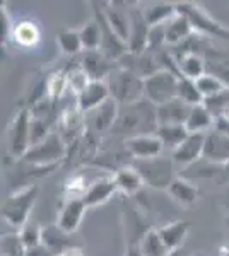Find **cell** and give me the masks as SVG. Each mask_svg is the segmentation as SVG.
I'll return each mask as SVG.
<instances>
[{
    "instance_id": "cell-27",
    "label": "cell",
    "mask_w": 229,
    "mask_h": 256,
    "mask_svg": "<svg viewBox=\"0 0 229 256\" xmlns=\"http://www.w3.org/2000/svg\"><path fill=\"white\" fill-rule=\"evenodd\" d=\"M188 230H190V224L186 220L169 222V224L162 227H157V232H159L162 242H164L169 251L181 250L183 241L188 236Z\"/></svg>"
},
{
    "instance_id": "cell-9",
    "label": "cell",
    "mask_w": 229,
    "mask_h": 256,
    "mask_svg": "<svg viewBox=\"0 0 229 256\" xmlns=\"http://www.w3.org/2000/svg\"><path fill=\"white\" fill-rule=\"evenodd\" d=\"M31 110L23 108L18 111V114L12 120L9 126V152L14 158H21L31 147L29 144V134H31Z\"/></svg>"
},
{
    "instance_id": "cell-43",
    "label": "cell",
    "mask_w": 229,
    "mask_h": 256,
    "mask_svg": "<svg viewBox=\"0 0 229 256\" xmlns=\"http://www.w3.org/2000/svg\"><path fill=\"white\" fill-rule=\"evenodd\" d=\"M52 132H53L52 130V123H50L48 120L33 116V120H31V134H29V144H31V147L36 146V144H40V142H43V140L47 138Z\"/></svg>"
},
{
    "instance_id": "cell-49",
    "label": "cell",
    "mask_w": 229,
    "mask_h": 256,
    "mask_svg": "<svg viewBox=\"0 0 229 256\" xmlns=\"http://www.w3.org/2000/svg\"><path fill=\"white\" fill-rule=\"evenodd\" d=\"M60 256H84V253H82L81 248H70V250H67L65 253H62Z\"/></svg>"
},
{
    "instance_id": "cell-11",
    "label": "cell",
    "mask_w": 229,
    "mask_h": 256,
    "mask_svg": "<svg viewBox=\"0 0 229 256\" xmlns=\"http://www.w3.org/2000/svg\"><path fill=\"white\" fill-rule=\"evenodd\" d=\"M120 113V104L115 99H108L106 102H103L99 108L86 114V126L87 130H91L96 135H101L105 132H111L118 120Z\"/></svg>"
},
{
    "instance_id": "cell-6",
    "label": "cell",
    "mask_w": 229,
    "mask_h": 256,
    "mask_svg": "<svg viewBox=\"0 0 229 256\" xmlns=\"http://www.w3.org/2000/svg\"><path fill=\"white\" fill-rule=\"evenodd\" d=\"M180 77L169 70H159L144 80V98L154 106H161L178 98Z\"/></svg>"
},
{
    "instance_id": "cell-50",
    "label": "cell",
    "mask_w": 229,
    "mask_h": 256,
    "mask_svg": "<svg viewBox=\"0 0 229 256\" xmlns=\"http://www.w3.org/2000/svg\"><path fill=\"white\" fill-rule=\"evenodd\" d=\"M224 176H226V180L229 181V162L224 166Z\"/></svg>"
},
{
    "instance_id": "cell-38",
    "label": "cell",
    "mask_w": 229,
    "mask_h": 256,
    "mask_svg": "<svg viewBox=\"0 0 229 256\" xmlns=\"http://www.w3.org/2000/svg\"><path fill=\"white\" fill-rule=\"evenodd\" d=\"M65 90H69L67 70H58L47 79V98L52 102L58 101L65 94Z\"/></svg>"
},
{
    "instance_id": "cell-47",
    "label": "cell",
    "mask_w": 229,
    "mask_h": 256,
    "mask_svg": "<svg viewBox=\"0 0 229 256\" xmlns=\"http://www.w3.org/2000/svg\"><path fill=\"white\" fill-rule=\"evenodd\" d=\"M26 256H55L50 250H47L43 244L36 246V248H29L26 251Z\"/></svg>"
},
{
    "instance_id": "cell-36",
    "label": "cell",
    "mask_w": 229,
    "mask_h": 256,
    "mask_svg": "<svg viewBox=\"0 0 229 256\" xmlns=\"http://www.w3.org/2000/svg\"><path fill=\"white\" fill-rule=\"evenodd\" d=\"M57 43L64 55L77 56L84 52L81 36H79V31L76 30H62L57 36Z\"/></svg>"
},
{
    "instance_id": "cell-20",
    "label": "cell",
    "mask_w": 229,
    "mask_h": 256,
    "mask_svg": "<svg viewBox=\"0 0 229 256\" xmlns=\"http://www.w3.org/2000/svg\"><path fill=\"white\" fill-rule=\"evenodd\" d=\"M191 106L181 101L180 98L168 101L161 106H156L157 126L159 125H185L190 116Z\"/></svg>"
},
{
    "instance_id": "cell-13",
    "label": "cell",
    "mask_w": 229,
    "mask_h": 256,
    "mask_svg": "<svg viewBox=\"0 0 229 256\" xmlns=\"http://www.w3.org/2000/svg\"><path fill=\"white\" fill-rule=\"evenodd\" d=\"M202 159L217 164V166H226L229 162V134L220 132L217 128L205 134Z\"/></svg>"
},
{
    "instance_id": "cell-32",
    "label": "cell",
    "mask_w": 229,
    "mask_h": 256,
    "mask_svg": "<svg viewBox=\"0 0 229 256\" xmlns=\"http://www.w3.org/2000/svg\"><path fill=\"white\" fill-rule=\"evenodd\" d=\"M156 135L161 138L164 150L174 152L188 138L190 132L186 130L185 125H159L156 130Z\"/></svg>"
},
{
    "instance_id": "cell-3",
    "label": "cell",
    "mask_w": 229,
    "mask_h": 256,
    "mask_svg": "<svg viewBox=\"0 0 229 256\" xmlns=\"http://www.w3.org/2000/svg\"><path fill=\"white\" fill-rule=\"evenodd\" d=\"M40 195L38 184H26L18 192H14L6 200L2 207V217L9 226L16 227V229H23L28 226V218L31 210L35 208V204Z\"/></svg>"
},
{
    "instance_id": "cell-46",
    "label": "cell",
    "mask_w": 229,
    "mask_h": 256,
    "mask_svg": "<svg viewBox=\"0 0 229 256\" xmlns=\"http://www.w3.org/2000/svg\"><path fill=\"white\" fill-rule=\"evenodd\" d=\"M207 72L217 76L219 79L229 88V65L227 64H219L217 65V64H210V62H207Z\"/></svg>"
},
{
    "instance_id": "cell-37",
    "label": "cell",
    "mask_w": 229,
    "mask_h": 256,
    "mask_svg": "<svg viewBox=\"0 0 229 256\" xmlns=\"http://www.w3.org/2000/svg\"><path fill=\"white\" fill-rule=\"evenodd\" d=\"M195 86H197L198 92L202 94L203 101L209 98H214L215 94H219L220 90H224L227 88L217 76H214V74H210V72H207V74H203L202 77H198V79L195 80Z\"/></svg>"
},
{
    "instance_id": "cell-31",
    "label": "cell",
    "mask_w": 229,
    "mask_h": 256,
    "mask_svg": "<svg viewBox=\"0 0 229 256\" xmlns=\"http://www.w3.org/2000/svg\"><path fill=\"white\" fill-rule=\"evenodd\" d=\"M84 171L86 169H77L76 172H72L64 181V195L67 198H82L87 193L91 184L99 178V176H89Z\"/></svg>"
},
{
    "instance_id": "cell-51",
    "label": "cell",
    "mask_w": 229,
    "mask_h": 256,
    "mask_svg": "<svg viewBox=\"0 0 229 256\" xmlns=\"http://www.w3.org/2000/svg\"><path fill=\"white\" fill-rule=\"evenodd\" d=\"M224 222H226V226H227V229H229V212L226 214V217H224Z\"/></svg>"
},
{
    "instance_id": "cell-26",
    "label": "cell",
    "mask_w": 229,
    "mask_h": 256,
    "mask_svg": "<svg viewBox=\"0 0 229 256\" xmlns=\"http://www.w3.org/2000/svg\"><path fill=\"white\" fill-rule=\"evenodd\" d=\"M195 34V30L191 26L188 18L183 14H176L174 18L166 24V46H176V44L185 43L186 40Z\"/></svg>"
},
{
    "instance_id": "cell-18",
    "label": "cell",
    "mask_w": 229,
    "mask_h": 256,
    "mask_svg": "<svg viewBox=\"0 0 229 256\" xmlns=\"http://www.w3.org/2000/svg\"><path fill=\"white\" fill-rule=\"evenodd\" d=\"M110 89H108L106 80H91L87 84V88L82 90L81 94L76 98V106L82 111L84 114L91 113L96 108L106 102L110 99Z\"/></svg>"
},
{
    "instance_id": "cell-44",
    "label": "cell",
    "mask_w": 229,
    "mask_h": 256,
    "mask_svg": "<svg viewBox=\"0 0 229 256\" xmlns=\"http://www.w3.org/2000/svg\"><path fill=\"white\" fill-rule=\"evenodd\" d=\"M21 239H23L24 246L28 248H36L41 244V226L38 224H28L19 230Z\"/></svg>"
},
{
    "instance_id": "cell-15",
    "label": "cell",
    "mask_w": 229,
    "mask_h": 256,
    "mask_svg": "<svg viewBox=\"0 0 229 256\" xmlns=\"http://www.w3.org/2000/svg\"><path fill=\"white\" fill-rule=\"evenodd\" d=\"M79 64L89 76L91 80H106V77L118 67L116 62H111L99 50H96V52H82Z\"/></svg>"
},
{
    "instance_id": "cell-29",
    "label": "cell",
    "mask_w": 229,
    "mask_h": 256,
    "mask_svg": "<svg viewBox=\"0 0 229 256\" xmlns=\"http://www.w3.org/2000/svg\"><path fill=\"white\" fill-rule=\"evenodd\" d=\"M12 41L21 48H35L41 41V31L35 20H21L16 22L12 31Z\"/></svg>"
},
{
    "instance_id": "cell-21",
    "label": "cell",
    "mask_w": 229,
    "mask_h": 256,
    "mask_svg": "<svg viewBox=\"0 0 229 256\" xmlns=\"http://www.w3.org/2000/svg\"><path fill=\"white\" fill-rule=\"evenodd\" d=\"M168 193L181 207H191L198 200V196H200L197 183H193V181L186 180V178H183L180 174L174 178L173 183L169 184Z\"/></svg>"
},
{
    "instance_id": "cell-48",
    "label": "cell",
    "mask_w": 229,
    "mask_h": 256,
    "mask_svg": "<svg viewBox=\"0 0 229 256\" xmlns=\"http://www.w3.org/2000/svg\"><path fill=\"white\" fill-rule=\"evenodd\" d=\"M123 256H145L140 250V244L139 242H134V244H128L127 250H125V254Z\"/></svg>"
},
{
    "instance_id": "cell-16",
    "label": "cell",
    "mask_w": 229,
    "mask_h": 256,
    "mask_svg": "<svg viewBox=\"0 0 229 256\" xmlns=\"http://www.w3.org/2000/svg\"><path fill=\"white\" fill-rule=\"evenodd\" d=\"M203 144H205V134H190L188 138L176 150L171 152L174 166L186 169L200 160L203 156Z\"/></svg>"
},
{
    "instance_id": "cell-1",
    "label": "cell",
    "mask_w": 229,
    "mask_h": 256,
    "mask_svg": "<svg viewBox=\"0 0 229 256\" xmlns=\"http://www.w3.org/2000/svg\"><path fill=\"white\" fill-rule=\"evenodd\" d=\"M156 106L144 98L142 101L135 102V104L120 106L118 120H116L111 134L120 135L127 140L130 137H137V135L156 134Z\"/></svg>"
},
{
    "instance_id": "cell-5",
    "label": "cell",
    "mask_w": 229,
    "mask_h": 256,
    "mask_svg": "<svg viewBox=\"0 0 229 256\" xmlns=\"http://www.w3.org/2000/svg\"><path fill=\"white\" fill-rule=\"evenodd\" d=\"M139 174L142 176L144 184L151 186L152 190H166L168 192L169 184L178 174H174V162L173 158H166V156H157L152 159L135 160L132 164Z\"/></svg>"
},
{
    "instance_id": "cell-8",
    "label": "cell",
    "mask_w": 229,
    "mask_h": 256,
    "mask_svg": "<svg viewBox=\"0 0 229 256\" xmlns=\"http://www.w3.org/2000/svg\"><path fill=\"white\" fill-rule=\"evenodd\" d=\"M93 6H94V19L98 20L99 28H101V36H103L99 52H101L105 56H108L111 62H116V64H118V60L128 52L127 44H125L123 41L115 34V31L111 30L110 22H108V19H106L103 4L93 2Z\"/></svg>"
},
{
    "instance_id": "cell-24",
    "label": "cell",
    "mask_w": 229,
    "mask_h": 256,
    "mask_svg": "<svg viewBox=\"0 0 229 256\" xmlns=\"http://www.w3.org/2000/svg\"><path fill=\"white\" fill-rule=\"evenodd\" d=\"M106 6L108 7H105V14H106V19H108V22H110L111 30H113L115 34L127 44L128 38H130V28H132L130 10L115 7L113 2L106 4Z\"/></svg>"
},
{
    "instance_id": "cell-40",
    "label": "cell",
    "mask_w": 229,
    "mask_h": 256,
    "mask_svg": "<svg viewBox=\"0 0 229 256\" xmlns=\"http://www.w3.org/2000/svg\"><path fill=\"white\" fill-rule=\"evenodd\" d=\"M67 82H69V90L77 98L79 94L87 88V84L91 82V79L84 72V68L81 67V64L77 62L74 67H70L67 70Z\"/></svg>"
},
{
    "instance_id": "cell-19",
    "label": "cell",
    "mask_w": 229,
    "mask_h": 256,
    "mask_svg": "<svg viewBox=\"0 0 229 256\" xmlns=\"http://www.w3.org/2000/svg\"><path fill=\"white\" fill-rule=\"evenodd\" d=\"M118 193V186L113 174H101L98 180L87 190V193L82 196L87 208L98 207V205H105L106 202H110V198Z\"/></svg>"
},
{
    "instance_id": "cell-39",
    "label": "cell",
    "mask_w": 229,
    "mask_h": 256,
    "mask_svg": "<svg viewBox=\"0 0 229 256\" xmlns=\"http://www.w3.org/2000/svg\"><path fill=\"white\" fill-rule=\"evenodd\" d=\"M28 248L24 246L19 232L4 234L0 241V256H26Z\"/></svg>"
},
{
    "instance_id": "cell-17",
    "label": "cell",
    "mask_w": 229,
    "mask_h": 256,
    "mask_svg": "<svg viewBox=\"0 0 229 256\" xmlns=\"http://www.w3.org/2000/svg\"><path fill=\"white\" fill-rule=\"evenodd\" d=\"M130 20H132L130 38H128V43H127L128 52L130 53L147 52L149 31H151V26H149L147 20H145L140 7H132L130 9Z\"/></svg>"
},
{
    "instance_id": "cell-7",
    "label": "cell",
    "mask_w": 229,
    "mask_h": 256,
    "mask_svg": "<svg viewBox=\"0 0 229 256\" xmlns=\"http://www.w3.org/2000/svg\"><path fill=\"white\" fill-rule=\"evenodd\" d=\"M176 10L178 14H183L185 18H188L195 32H198V34H212V36H220V38H229V28L217 22L198 4L176 2Z\"/></svg>"
},
{
    "instance_id": "cell-4",
    "label": "cell",
    "mask_w": 229,
    "mask_h": 256,
    "mask_svg": "<svg viewBox=\"0 0 229 256\" xmlns=\"http://www.w3.org/2000/svg\"><path fill=\"white\" fill-rule=\"evenodd\" d=\"M106 84L111 99L120 106L135 104L144 99V80L122 67H116L106 77Z\"/></svg>"
},
{
    "instance_id": "cell-42",
    "label": "cell",
    "mask_w": 229,
    "mask_h": 256,
    "mask_svg": "<svg viewBox=\"0 0 229 256\" xmlns=\"http://www.w3.org/2000/svg\"><path fill=\"white\" fill-rule=\"evenodd\" d=\"M203 104H205V108L210 111L212 116H214L215 122H217V120H220L229 111V88L220 90V92L215 94L214 98L205 99Z\"/></svg>"
},
{
    "instance_id": "cell-10",
    "label": "cell",
    "mask_w": 229,
    "mask_h": 256,
    "mask_svg": "<svg viewBox=\"0 0 229 256\" xmlns=\"http://www.w3.org/2000/svg\"><path fill=\"white\" fill-rule=\"evenodd\" d=\"M118 67L135 74V76L140 77L142 80L151 77L152 74L162 70L159 60H157V53H151V52H144V53L127 52L122 58L118 60Z\"/></svg>"
},
{
    "instance_id": "cell-33",
    "label": "cell",
    "mask_w": 229,
    "mask_h": 256,
    "mask_svg": "<svg viewBox=\"0 0 229 256\" xmlns=\"http://www.w3.org/2000/svg\"><path fill=\"white\" fill-rule=\"evenodd\" d=\"M183 171L185 172H181L180 176L195 183V180H215V178L222 176L224 166H217V164H212L205 159H200L195 164H191L190 168L183 169Z\"/></svg>"
},
{
    "instance_id": "cell-35",
    "label": "cell",
    "mask_w": 229,
    "mask_h": 256,
    "mask_svg": "<svg viewBox=\"0 0 229 256\" xmlns=\"http://www.w3.org/2000/svg\"><path fill=\"white\" fill-rule=\"evenodd\" d=\"M79 36H81L84 52H96V50L101 48V41H103L101 28H99L96 19H91L89 22H86L84 26L79 30Z\"/></svg>"
},
{
    "instance_id": "cell-41",
    "label": "cell",
    "mask_w": 229,
    "mask_h": 256,
    "mask_svg": "<svg viewBox=\"0 0 229 256\" xmlns=\"http://www.w3.org/2000/svg\"><path fill=\"white\" fill-rule=\"evenodd\" d=\"M178 98L190 106L203 104V98H202V94L198 92L197 86H195V80L185 79V77H181L180 84H178Z\"/></svg>"
},
{
    "instance_id": "cell-2",
    "label": "cell",
    "mask_w": 229,
    "mask_h": 256,
    "mask_svg": "<svg viewBox=\"0 0 229 256\" xmlns=\"http://www.w3.org/2000/svg\"><path fill=\"white\" fill-rule=\"evenodd\" d=\"M69 156V147L62 135L53 130L43 142L29 147L23 160L33 168H58Z\"/></svg>"
},
{
    "instance_id": "cell-25",
    "label": "cell",
    "mask_w": 229,
    "mask_h": 256,
    "mask_svg": "<svg viewBox=\"0 0 229 256\" xmlns=\"http://www.w3.org/2000/svg\"><path fill=\"white\" fill-rule=\"evenodd\" d=\"M178 62V70L180 76L185 79L197 80L198 77H202L203 74H207V60L203 58L200 53H191V52H183L181 55L174 56Z\"/></svg>"
},
{
    "instance_id": "cell-45",
    "label": "cell",
    "mask_w": 229,
    "mask_h": 256,
    "mask_svg": "<svg viewBox=\"0 0 229 256\" xmlns=\"http://www.w3.org/2000/svg\"><path fill=\"white\" fill-rule=\"evenodd\" d=\"M0 26H2V43H6L7 40L12 38V31H14L16 22H12L9 10H7V7L4 4L0 7Z\"/></svg>"
},
{
    "instance_id": "cell-14",
    "label": "cell",
    "mask_w": 229,
    "mask_h": 256,
    "mask_svg": "<svg viewBox=\"0 0 229 256\" xmlns=\"http://www.w3.org/2000/svg\"><path fill=\"white\" fill-rule=\"evenodd\" d=\"M86 212L87 207L82 198H65V202L62 204L60 214H58L57 226L64 232L72 236L74 232L79 230V227H81V222L84 218Z\"/></svg>"
},
{
    "instance_id": "cell-23",
    "label": "cell",
    "mask_w": 229,
    "mask_h": 256,
    "mask_svg": "<svg viewBox=\"0 0 229 256\" xmlns=\"http://www.w3.org/2000/svg\"><path fill=\"white\" fill-rule=\"evenodd\" d=\"M113 176L116 181V186H118V192L128 198L135 196L145 186L142 176L139 174V171L134 166H123L116 169Z\"/></svg>"
},
{
    "instance_id": "cell-12",
    "label": "cell",
    "mask_w": 229,
    "mask_h": 256,
    "mask_svg": "<svg viewBox=\"0 0 229 256\" xmlns=\"http://www.w3.org/2000/svg\"><path fill=\"white\" fill-rule=\"evenodd\" d=\"M125 150L132 156L135 160L152 159L157 156H162L164 152V146H162L161 138L156 134H145L137 135V137H130L123 142Z\"/></svg>"
},
{
    "instance_id": "cell-22",
    "label": "cell",
    "mask_w": 229,
    "mask_h": 256,
    "mask_svg": "<svg viewBox=\"0 0 229 256\" xmlns=\"http://www.w3.org/2000/svg\"><path fill=\"white\" fill-rule=\"evenodd\" d=\"M69 238L70 234L64 232L57 224L41 227V244L52 251L55 256H60L62 253L70 250V248H76L72 246V241Z\"/></svg>"
},
{
    "instance_id": "cell-28",
    "label": "cell",
    "mask_w": 229,
    "mask_h": 256,
    "mask_svg": "<svg viewBox=\"0 0 229 256\" xmlns=\"http://www.w3.org/2000/svg\"><path fill=\"white\" fill-rule=\"evenodd\" d=\"M185 126L190 134H209L210 130L215 128V118L205 108V104L191 106L190 116L186 120Z\"/></svg>"
},
{
    "instance_id": "cell-34",
    "label": "cell",
    "mask_w": 229,
    "mask_h": 256,
    "mask_svg": "<svg viewBox=\"0 0 229 256\" xmlns=\"http://www.w3.org/2000/svg\"><path fill=\"white\" fill-rule=\"evenodd\" d=\"M140 250L145 256H168L171 251L166 248V244L162 242V239L157 232V229H147L145 234L140 239Z\"/></svg>"
},
{
    "instance_id": "cell-30",
    "label": "cell",
    "mask_w": 229,
    "mask_h": 256,
    "mask_svg": "<svg viewBox=\"0 0 229 256\" xmlns=\"http://www.w3.org/2000/svg\"><path fill=\"white\" fill-rule=\"evenodd\" d=\"M142 14L147 24L151 28L154 26H161V24L169 22L174 16L178 14L176 10V4H168V2H156V4H149L145 7H140Z\"/></svg>"
}]
</instances>
